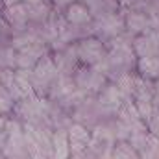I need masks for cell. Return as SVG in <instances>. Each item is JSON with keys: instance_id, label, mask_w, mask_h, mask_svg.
<instances>
[{"instance_id": "obj_1", "label": "cell", "mask_w": 159, "mask_h": 159, "mask_svg": "<svg viewBox=\"0 0 159 159\" xmlns=\"http://www.w3.org/2000/svg\"><path fill=\"white\" fill-rule=\"evenodd\" d=\"M57 78H59V70L50 52L43 59H39L37 65L30 70V83H32L34 94L39 98H48V93Z\"/></svg>"}, {"instance_id": "obj_2", "label": "cell", "mask_w": 159, "mask_h": 159, "mask_svg": "<svg viewBox=\"0 0 159 159\" xmlns=\"http://www.w3.org/2000/svg\"><path fill=\"white\" fill-rule=\"evenodd\" d=\"M72 81L76 89L80 93H83L85 96H96L109 83V80L106 78L102 70H98L96 67H87V65H80L74 70Z\"/></svg>"}, {"instance_id": "obj_3", "label": "cell", "mask_w": 159, "mask_h": 159, "mask_svg": "<svg viewBox=\"0 0 159 159\" xmlns=\"http://www.w3.org/2000/svg\"><path fill=\"white\" fill-rule=\"evenodd\" d=\"M76 46V54H78V61L80 65H87V67H100L106 57H107V44L104 41H100L94 35L83 37L74 43Z\"/></svg>"}, {"instance_id": "obj_4", "label": "cell", "mask_w": 159, "mask_h": 159, "mask_svg": "<svg viewBox=\"0 0 159 159\" xmlns=\"http://www.w3.org/2000/svg\"><path fill=\"white\" fill-rule=\"evenodd\" d=\"M124 34V17L122 13L115 15H107V17H100L93 20V35L104 41L106 44H109L111 41H115Z\"/></svg>"}, {"instance_id": "obj_5", "label": "cell", "mask_w": 159, "mask_h": 159, "mask_svg": "<svg viewBox=\"0 0 159 159\" xmlns=\"http://www.w3.org/2000/svg\"><path fill=\"white\" fill-rule=\"evenodd\" d=\"M46 54H50V44L46 43H41V41H35V43H30L22 48L17 50V56H15V63H17V69H22V70H32L37 61L43 59Z\"/></svg>"}, {"instance_id": "obj_6", "label": "cell", "mask_w": 159, "mask_h": 159, "mask_svg": "<svg viewBox=\"0 0 159 159\" xmlns=\"http://www.w3.org/2000/svg\"><path fill=\"white\" fill-rule=\"evenodd\" d=\"M122 17H124V32L129 34L131 37L152 32V15H148L146 11L124 7Z\"/></svg>"}, {"instance_id": "obj_7", "label": "cell", "mask_w": 159, "mask_h": 159, "mask_svg": "<svg viewBox=\"0 0 159 159\" xmlns=\"http://www.w3.org/2000/svg\"><path fill=\"white\" fill-rule=\"evenodd\" d=\"M2 20L11 28L13 35L17 34H22L24 30H28L30 26V15H28V9L26 6L20 2V4H13V6H7V7H2Z\"/></svg>"}, {"instance_id": "obj_8", "label": "cell", "mask_w": 159, "mask_h": 159, "mask_svg": "<svg viewBox=\"0 0 159 159\" xmlns=\"http://www.w3.org/2000/svg\"><path fill=\"white\" fill-rule=\"evenodd\" d=\"M96 102H98V106L102 107V111L106 113V117L107 119H115V115L119 113V109L122 107V104L126 102L124 98H122V94H120V91L117 89V85L115 83H107L96 96Z\"/></svg>"}, {"instance_id": "obj_9", "label": "cell", "mask_w": 159, "mask_h": 159, "mask_svg": "<svg viewBox=\"0 0 159 159\" xmlns=\"http://www.w3.org/2000/svg\"><path fill=\"white\" fill-rule=\"evenodd\" d=\"M67 133H69V143H70V152L72 156H81L89 150L91 146V139H93V133H91V128H87L85 124L81 122H70L67 126Z\"/></svg>"}, {"instance_id": "obj_10", "label": "cell", "mask_w": 159, "mask_h": 159, "mask_svg": "<svg viewBox=\"0 0 159 159\" xmlns=\"http://www.w3.org/2000/svg\"><path fill=\"white\" fill-rule=\"evenodd\" d=\"M50 52H52V57H54L56 67H57L61 76H72L74 70L80 67L78 54H76V46L74 44H67L63 48L50 50Z\"/></svg>"}, {"instance_id": "obj_11", "label": "cell", "mask_w": 159, "mask_h": 159, "mask_svg": "<svg viewBox=\"0 0 159 159\" xmlns=\"http://www.w3.org/2000/svg\"><path fill=\"white\" fill-rule=\"evenodd\" d=\"M63 17L65 22L72 24V26H78V28H93V15L89 11V7L81 2V0H76L72 2L63 13H59Z\"/></svg>"}, {"instance_id": "obj_12", "label": "cell", "mask_w": 159, "mask_h": 159, "mask_svg": "<svg viewBox=\"0 0 159 159\" xmlns=\"http://www.w3.org/2000/svg\"><path fill=\"white\" fill-rule=\"evenodd\" d=\"M131 48L135 57H150V56H157L159 54V34L157 32H148V34H141L135 35L131 41Z\"/></svg>"}, {"instance_id": "obj_13", "label": "cell", "mask_w": 159, "mask_h": 159, "mask_svg": "<svg viewBox=\"0 0 159 159\" xmlns=\"http://www.w3.org/2000/svg\"><path fill=\"white\" fill-rule=\"evenodd\" d=\"M50 159H72L67 128H54L52 131V156Z\"/></svg>"}, {"instance_id": "obj_14", "label": "cell", "mask_w": 159, "mask_h": 159, "mask_svg": "<svg viewBox=\"0 0 159 159\" xmlns=\"http://www.w3.org/2000/svg\"><path fill=\"white\" fill-rule=\"evenodd\" d=\"M137 76L148 81H157L159 80V54L150 56V57H139L135 65Z\"/></svg>"}, {"instance_id": "obj_15", "label": "cell", "mask_w": 159, "mask_h": 159, "mask_svg": "<svg viewBox=\"0 0 159 159\" xmlns=\"http://www.w3.org/2000/svg\"><path fill=\"white\" fill-rule=\"evenodd\" d=\"M109 159H139V152L128 141H117Z\"/></svg>"}, {"instance_id": "obj_16", "label": "cell", "mask_w": 159, "mask_h": 159, "mask_svg": "<svg viewBox=\"0 0 159 159\" xmlns=\"http://www.w3.org/2000/svg\"><path fill=\"white\" fill-rule=\"evenodd\" d=\"M15 104H17V100L9 93V89L0 85V117H11L13 109H15Z\"/></svg>"}, {"instance_id": "obj_17", "label": "cell", "mask_w": 159, "mask_h": 159, "mask_svg": "<svg viewBox=\"0 0 159 159\" xmlns=\"http://www.w3.org/2000/svg\"><path fill=\"white\" fill-rule=\"evenodd\" d=\"M137 152H139V159H159V139L150 133L148 141Z\"/></svg>"}, {"instance_id": "obj_18", "label": "cell", "mask_w": 159, "mask_h": 159, "mask_svg": "<svg viewBox=\"0 0 159 159\" xmlns=\"http://www.w3.org/2000/svg\"><path fill=\"white\" fill-rule=\"evenodd\" d=\"M17 50L11 44H0V69H17Z\"/></svg>"}, {"instance_id": "obj_19", "label": "cell", "mask_w": 159, "mask_h": 159, "mask_svg": "<svg viewBox=\"0 0 159 159\" xmlns=\"http://www.w3.org/2000/svg\"><path fill=\"white\" fill-rule=\"evenodd\" d=\"M0 85L9 89V93L15 87V69H0Z\"/></svg>"}, {"instance_id": "obj_20", "label": "cell", "mask_w": 159, "mask_h": 159, "mask_svg": "<svg viewBox=\"0 0 159 159\" xmlns=\"http://www.w3.org/2000/svg\"><path fill=\"white\" fill-rule=\"evenodd\" d=\"M72 2H76V0H50V4H52V7L57 11V13H63Z\"/></svg>"}, {"instance_id": "obj_21", "label": "cell", "mask_w": 159, "mask_h": 159, "mask_svg": "<svg viewBox=\"0 0 159 159\" xmlns=\"http://www.w3.org/2000/svg\"><path fill=\"white\" fill-rule=\"evenodd\" d=\"M154 89H156V107L159 109V80L154 81Z\"/></svg>"}, {"instance_id": "obj_22", "label": "cell", "mask_w": 159, "mask_h": 159, "mask_svg": "<svg viewBox=\"0 0 159 159\" xmlns=\"http://www.w3.org/2000/svg\"><path fill=\"white\" fill-rule=\"evenodd\" d=\"M119 2H120V4H122V6H124V0H119Z\"/></svg>"}]
</instances>
